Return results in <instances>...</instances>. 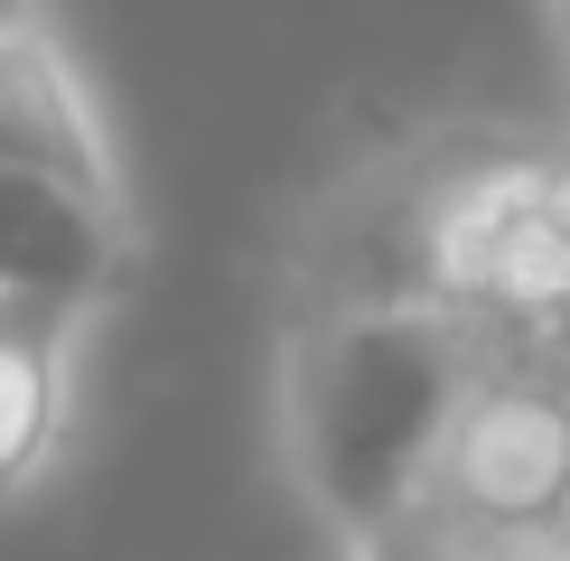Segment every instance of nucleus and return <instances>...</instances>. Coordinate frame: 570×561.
Segmentation results:
<instances>
[{"mask_svg":"<svg viewBox=\"0 0 570 561\" xmlns=\"http://www.w3.org/2000/svg\"><path fill=\"white\" fill-rule=\"evenodd\" d=\"M421 514L449 524L468 552L570 543V365L561 356H495L478 374Z\"/></svg>","mask_w":570,"mask_h":561,"instance_id":"7ed1b4c3","label":"nucleus"},{"mask_svg":"<svg viewBox=\"0 0 570 561\" xmlns=\"http://www.w3.org/2000/svg\"><path fill=\"white\" fill-rule=\"evenodd\" d=\"M487 561H570V543H524V552H487Z\"/></svg>","mask_w":570,"mask_h":561,"instance_id":"1a4fd4ad","label":"nucleus"},{"mask_svg":"<svg viewBox=\"0 0 570 561\" xmlns=\"http://www.w3.org/2000/svg\"><path fill=\"white\" fill-rule=\"evenodd\" d=\"M552 10V38H561V57H570V0H542Z\"/></svg>","mask_w":570,"mask_h":561,"instance_id":"9d476101","label":"nucleus"},{"mask_svg":"<svg viewBox=\"0 0 570 561\" xmlns=\"http://www.w3.org/2000/svg\"><path fill=\"white\" fill-rule=\"evenodd\" d=\"M29 19H47V0H0V38H10V29H29Z\"/></svg>","mask_w":570,"mask_h":561,"instance_id":"6e6552de","label":"nucleus"},{"mask_svg":"<svg viewBox=\"0 0 570 561\" xmlns=\"http://www.w3.org/2000/svg\"><path fill=\"white\" fill-rule=\"evenodd\" d=\"M0 169H47V178L94 187V197H122L112 131H104L76 57L57 47L47 19H29V29L0 38Z\"/></svg>","mask_w":570,"mask_h":561,"instance_id":"39448f33","label":"nucleus"},{"mask_svg":"<svg viewBox=\"0 0 570 561\" xmlns=\"http://www.w3.org/2000/svg\"><path fill=\"white\" fill-rule=\"evenodd\" d=\"M131 272V197L47 169H0V309L85 327Z\"/></svg>","mask_w":570,"mask_h":561,"instance_id":"20e7f679","label":"nucleus"},{"mask_svg":"<svg viewBox=\"0 0 570 561\" xmlns=\"http://www.w3.org/2000/svg\"><path fill=\"white\" fill-rule=\"evenodd\" d=\"M495 346L440 299H384V291H327L291 299L281 327V459L299 496L346 533L412 524L431 505L440 450L459 431Z\"/></svg>","mask_w":570,"mask_h":561,"instance_id":"f03ea898","label":"nucleus"},{"mask_svg":"<svg viewBox=\"0 0 570 561\" xmlns=\"http://www.w3.org/2000/svg\"><path fill=\"white\" fill-rule=\"evenodd\" d=\"M66 421H76V327L0 309V496H19L66 450Z\"/></svg>","mask_w":570,"mask_h":561,"instance_id":"423d86ee","label":"nucleus"},{"mask_svg":"<svg viewBox=\"0 0 570 561\" xmlns=\"http://www.w3.org/2000/svg\"><path fill=\"white\" fill-rule=\"evenodd\" d=\"M346 561H487V552H468L449 524L412 514V524H384V533H365V543H346Z\"/></svg>","mask_w":570,"mask_h":561,"instance_id":"0eeeda50","label":"nucleus"},{"mask_svg":"<svg viewBox=\"0 0 570 561\" xmlns=\"http://www.w3.org/2000/svg\"><path fill=\"white\" fill-rule=\"evenodd\" d=\"M384 291L459 309L495 356L570 365V140H431L355 187L346 244H318L299 299Z\"/></svg>","mask_w":570,"mask_h":561,"instance_id":"f257e3e1","label":"nucleus"}]
</instances>
